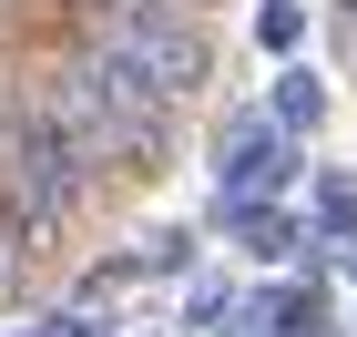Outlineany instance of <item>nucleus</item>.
<instances>
[{
    "label": "nucleus",
    "mask_w": 357,
    "mask_h": 337,
    "mask_svg": "<svg viewBox=\"0 0 357 337\" xmlns=\"http://www.w3.org/2000/svg\"><path fill=\"white\" fill-rule=\"evenodd\" d=\"M317 235L327 246H357V184L347 174H317Z\"/></svg>",
    "instance_id": "1a4fd4ad"
},
{
    "label": "nucleus",
    "mask_w": 357,
    "mask_h": 337,
    "mask_svg": "<svg viewBox=\"0 0 357 337\" xmlns=\"http://www.w3.org/2000/svg\"><path fill=\"white\" fill-rule=\"evenodd\" d=\"M194 246H204L194 225H164V235H143V246H133V276H194Z\"/></svg>",
    "instance_id": "0eeeda50"
},
{
    "label": "nucleus",
    "mask_w": 357,
    "mask_h": 337,
    "mask_svg": "<svg viewBox=\"0 0 357 337\" xmlns=\"http://www.w3.org/2000/svg\"><path fill=\"white\" fill-rule=\"evenodd\" d=\"M286 153L296 143L266 123V103H245V112H225V133H215V204H266L275 184H286Z\"/></svg>",
    "instance_id": "20e7f679"
},
{
    "label": "nucleus",
    "mask_w": 357,
    "mask_h": 337,
    "mask_svg": "<svg viewBox=\"0 0 357 337\" xmlns=\"http://www.w3.org/2000/svg\"><path fill=\"white\" fill-rule=\"evenodd\" d=\"M10 112H31L41 133H61V143H72V164H82L92 184L164 174V164H174V143H184V123H153V112L112 103V92L82 72V52H61V61H41V72H21Z\"/></svg>",
    "instance_id": "f257e3e1"
},
{
    "label": "nucleus",
    "mask_w": 357,
    "mask_h": 337,
    "mask_svg": "<svg viewBox=\"0 0 357 337\" xmlns=\"http://www.w3.org/2000/svg\"><path fill=\"white\" fill-rule=\"evenodd\" d=\"M266 123H275L286 143H296V133H317V123H327V72H317V61H286V72H275Z\"/></svg>",
    "instance_id": "39448f33"
},
{
    "label": "nucleus",
    "mask_w": 357,
    "mask_h": 337,
    "mask_svg": "<svg viewBox=\"0 0 357 337\" xmlns=\"http://www.w3.org/2000/svg\"><path fill=\"white\" fill-rule=\"evenodd\" d=\"M72 41L102 52V61H123V72H143V82L164 92V103H184V112L215 82V31L184 0H82V31Z\"/></svg>",
    "instance_id": "f03ea898"
},
{
    "label": "nucleus",
    "mask_w": 357,
    "mask_h": 337,
    "mask_svg": "<svg viewBox=\"0 0 357 337\" xmlns=\"http://www.w3.org/2000/svg\"><path fill=\"white\" fill-rule=\"evenodd\" d=\"M184 10H204V0H184Z\"/></svg>",
    "instance_id": "2eb2a0df"
},
{
    "label": "nucleus",
    "mask_w": 357,
    "mask_h": 337,
    "mask_svg": "<svg viewBox=\"0 0 357 337\" xmlns=\"http://www.w3.org/2000/svg\"><path fill=\"white\" fill-rule=\"evenodd\" d=\"M225 307H235V286H225V276H194V297H184V317H194V327H215Z\"/></svg>",
    "instance_id": "9b49d317"
},
{
    "label": "nucleus",
    "mask_w": 357,
    "mask_h": 337,
    "mask_svg": "<svg viewBox=\"0 0 357 337\" xmlns=\"http://www.w3.org/2000/svg\"><path fill=\"white\" fill-rule=\"evenodd\" d=\"M225 337H255V327H225Z\"/></svg>",
    "instance_id": "4468645a"
},
{
    "label": "nucleus",
    "mask_w": 357,
    "mask_h": 337,
    "mask_svg": "<svg viewBox=\"0 0 357 337\" xmlns=\"http://www.w3.org/2000/svg\"><path fill=\"white\" fill-rule=\"evenodd\" d=\"M327 10H337V21H347V31H357V0H327Z\"/></svg>",
    "instance_id": "ddd939ff"
},
{
    "label": "nucleus",
    "mask_w": 357,
    "mask_h": 337,
    "mask_svg": "<svg viewBox=\"0 0 357 337\" xmlns=\"http://www.w3.org/2000/svg\"><path fill=\"white\" fill-rule=\"evenodd\" d=\"M255 41H266L275 61L306 52V0H255Z\"/></svg>",
    "instance_id": "6e6552de"
},
{
    "label": "nucleus",
    "mask_w": 357,
    "mask_h": 337,
    "mask_svg": "<svg viewBox=\"0 0 357 337\" xmlns=\"http://www.w3.org/2000/svg\"><path fill=\"white\" fill-rule=\"evenodd\" d=\"M92 195H102V184L72 164V143L0 103V225H10V246H21V255H52L61 235L92 215Z\"/></svg>",
    "instance_id": "7ed1b4c3"
},
{
    "label": "nucleus",
    "mask_w": 357,
    "mask_h": 337,
    "mask_svg": "<svg viewBox=\"0 0 357 337\" xmlns=\"http://www.w3.org/2000/svg\"><path fill=\"white\" fill-rule=\"evenodd\" d=\"M31 337H112V317H92V307H52Z\"/></svg>",
    "instance_id": "9d476101"
},
{
    "label": "nucleus",
    "mask_w": 357,
    "mask_h": 337,
    "mask_svg": "<svg viewBox=\"0 0 357 337\" xmlns=\"http://www.w3.org/2000/svg\"><path fill=\"white\" fill-rule=\"evenodd\" d=\"M215 225H225V235H235V246L255 255V266L296 255V215H286V204H215Z\"/></svg>",
    "instance_id": "423d86ee"
},
{
    "label": "nucleus",
    "mask_w": 357,
    "mask_h": 337,
    "mask_svg": "<svg viewBox=\"0 0 357 337\" xmlns=\"http://www.w3.org/2000/svg\"><path fill=\"white\" fill-rule=\"evenodd\" d=\"M21 286H31V255L10 246V225H0V307H10V297H21Z\"/></svg>",
    "instance_id": "f8f14e48"
}]
</instances>
